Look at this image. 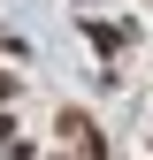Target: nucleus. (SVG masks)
<instances>
[{"label":"nucleus","mask_w":153,"mask_h":160,"mask_svg":"<svg viewBox=\"0 0 153 160\" xmlns=\"http://www.w3.org/2000/svg\"><path fill=\"white\" fill-rule=\"evenodd\" d=\"M8 92H15V76H0V99H8Z\"/></svg>","instance_id":"nucleus-1"}]
</instances>
